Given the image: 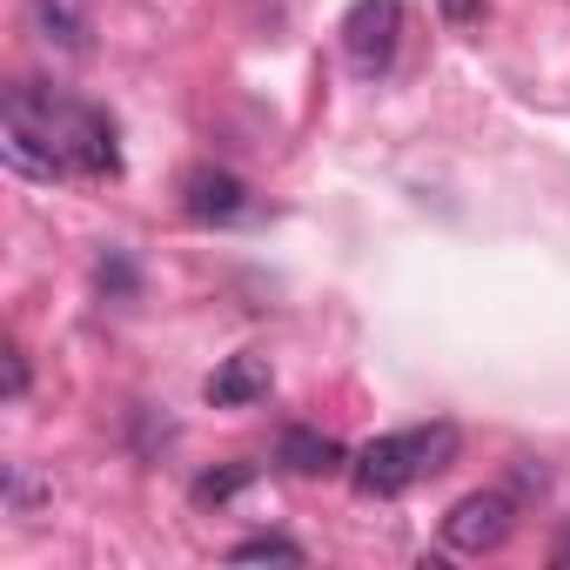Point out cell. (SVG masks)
<instances>
[{
    "label": "cell",
    "instance_id": "1",
    "mask_svg": "<svg viewBox=\"0 0 570 570\" xmlns=\"http://www.w3.org/2000/svg\"><path fill=\"white\" fill-rule=\"evenodd\" d=\"M0 155L8 168L35 175V181H55V175H81V181H101V175H121V148H115V121L88 101H68L55 88H35V81H14L8 88V115H0Z\"/></svg>",
    "mask_w": 570,
    "mask_h": 570
},
{
    "label": "cell",
    "instance_id": "2",
    "mask_svg": "<svg viewBox=\"0 0 570 570\" xmlns=\"http://www.w3.org/2000/svg\"><path fill=\"white\" fill-rule=\"evenodd\" d=\"M456 450H463L456 423H423V430H396V436L363 443V450L350 456V476H356V490H363V497H403L416 476L450 470V463H456Z\"/></svg>",
    "mask_w": 570,
    "mask_h": 570
},
{
    "label": "cell",
    "instance_id": "3",
    "mask_svg": "<svg viewBox=\"0 0 570 570\" xmlns=\"http://www.w3.org/2000/svg\"><path fill=\"white\" fill-rule=\"evenodd\" d=\"M510 530H517V497L510 490H470L443 517V543L456 557H490V550L510 543Z\"/></svg>",
    "mask_w": 570,
    "mask_h": 570
},
{
    "label": "cell",
    "instance_id": "4",
    "mask_svg": "<svg viewBox=\"0 0 570 570\" xmlns=\"http://www.w3.org/2000/svg\"><path fill=\"white\" fill-rule=\"evenodd\" d=\"M396 41H403V0H356L343 14V55L363 81L396 61Z\"/></svg>",
    "mask_w": 570,
    "mask_h": 570
},
{
    "label": "cell",
    "instance_id": "5",
    "mask_svg": "<svg viewBox=\"0 0 570 570\" xmlns=\"http://www.w3.org/2000/svg\"><path fill=\"white\" fill-rule=\"evenodd\" d=\"M181 208H188V222H202V228H228V222L248 215V181L228 175V168H188Z\"/></svg>",
    "mask_w": 570,
    "mask_h": 570
},
{
    "label": "cell",
    "instance_id": "6",
    "mask_svg": "<svg viewBox=\"0 0 570 570\" xmlns=\"http://www.w3.org/2000/svg\"><path fill=\"white\" fill-rule=\"evenodd\" d=\"M275 463H282V470H296V476H330V470H343L350 456H343V443H336V436L289 423V430L275 436Z\"/></svg>",
    "mask_w": 570,
    "mask_h": 570
},
{
    "label": "cell",
    "instance_id": "7",
    "mask_svg": "<svg viewBox=\"0 0 570 570\" xmlns=\"http://www.w3.org/2000/svg\"><path fill=\"white\" fill-rule=\"evenodd\" d=\"M268 356H228L215 376H208V403L215 410H248V403H262L268 396Z\"/></svg>",
    "mask_w": 570,
    "mask_h": 570
},
{
    "label": "cell",
    "instance_id": "8",
    "mask_svg": "<svg viewBox=\"0 0 570 570\" xmlns=\"http://www.w3.org/2000/svg\"><path fill=\"white\" fill-rule=\"evenodd\" d=\"M28 21L41 28V41H61V48H88V21L75 14V0H35Z\"/></svg>",
    "mask_w": 570,
    "mask_h": 570
},
{
    "label": "cell",
    "instance_id": "9",
    "mask_svg": "<svg viewBox=\"0 0 570 570\" xmlns=\"http://www.w3.org/2000/svg\"><path fill=\"white\" fill-rule=\"evenodd\" d=\"M248 483H255V463H228V470H208V476H195V503H202V510H222V503H235Z\"/></svg>",
    "mask_w": 570,
    "mask_h": 570
},
{
    "label": "cell",
    "instance_id": "10",
    "mask_svg": "<svg viewBox=\"0 0 570 570\" xmlns=\"http://www.w3.org/2000/svg\"><path fill=\"white\" fill-rule=\"evenodd\" d=\"M228 563H309V550L289 543V537H248V543L228 550Z\"/></svg>",
    "mask_w": 570,
    "mask_h": 570
},
{
    "label": "cell",
    "instance_id": "11",
    "mask_svg": "<svg viewBox=\"0 0 570 570\" xmlns=\"http://www.w3.org/2000/svg\"><path fill=\"white\" fill-rule=\"evenodd\" d=\"M35 503H41V476H35L28 463H14V470H8V510H14V517H28Z\"/></svg>",
    "mask_w": 570,
    "mask_h": 570
},
{
    "label": "cell",
    "instance_id": "12",
    "mask_svg": "<svg viewBox=\"0 0 570 570\" xmlns=\"http://www.w3.org/2000/svg\"><path fill=\"white\" fill-rule=\"evenodd\" d=\"M8 396H14V403L28 396V350H21V343H8Z\"/></svg>",
    "mask_w": 570,
    "mask_h": 570
},
{
    "label": "cell",
    "instance_id": "13",
    "mask_svg": "<svg viewBox=\"0 0 570 570\" xmlns=\"http://www.w3.org/2000/svg\"><path fill=\"white\" fill-rule=\"evenodd\" d=\"M101 289H115V296H128V289H135V268H128L121 255H108V262H101Z\"/></svg>",
    "mask_w": 570,
    "mask_h": 570
},
{
    "label": "cell",
    "instance_id": "14",
    "mask_svg": "<svg viewBox=\"0 0 570 570\" xmlns=\"http://www.w3.org/2000/svg\"><path fill=\"white\" fill-rule=\"evenodd\" d=\"M436 8H443V21H456V28H470V21L483 14V0H436Z\"/></svg>",
    "mask_w": 570,
    "mask_h": 570
},
{
    "label": "cell",
    "instance_id": "15",
    "mask_svg": "<svg viewBox=\"0 0 570 570\" xmlns=\"http://www.w3.org/2000/svg\"><path fill=\"white\" fill-rule=\"evenodd\" d=\"M550 563H557V570H570V530L557 537V550H550Z\"/></svg>",
    "mask_w": 570,
    "mask_h": 570
}]
</instances>
